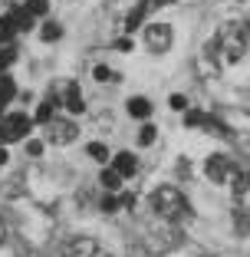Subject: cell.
I'll return each mask as SVG.
<instances>
[{"instance_id": "1", "label": "cell", "mask_w": 250, "mask_h": 257, "mask_svg": "<svg viewBox=\"0 0 250 257\" xmlns=\"http://www.w3.org/2000/svg\"><path fill=\"white\" fill-rule=\"evenodd\" d=\"M247 27H243L240 20H227V23H220V30L214 33L211 40V53L214 60H217V66H234V63L243 60V53H247Z\"/></svg>"}, {"instance_id": "2", "label": "cell", "mask_w": 250, "mask_h": 257, "mask_svg": "<svg viewBox=\"0 0 250 257\" xmlns=\"http://www.w3.org/2000/svg\"><path fill=\"white\" fill-rule=\"evenodd\" d=\"M148 204H152V211L158 214L161 221H184L191 214L188 198L178 188H171V185H158V188L152 191V198H148Z\"/></svg>"}, {"instance_id": "3", "label": "cell", "mask_w": 250, "mask_h": 257, "mask_svg": "<svg viewBox=\"0 0 250 257\" xmlns=\"http://www.w3.org/2000/svg\"><path fill=\"white\" fill-rule=\"evenodd\" d=\"M53 102L56 106H63L66 112H73V115H79L86 109V102H83V96H79V86L73 83V79H63V83H53Z\"/></svg>"}, {"instance_id": "4", "label": "cell", "mask_w": 250, "mask_h": 257, "mask_svg": "<svg viewBox=\"0 0 250 257\" xmlns=\"http://www.w3.org/2000/svg\"><path fill=\"white\" fill-rule=\"evenodd\" d=\"M76 136H79V125L73 119H53L50 125H46V139H50L53 145H69Z\"/></svg>"}, {"instance_id": "5", "label": "cell", "mask_w": 250, "mask_h": 257, "mask_svg": "<svg viewBox=\"0 0 250 257\" xmlns=\"http://www.w3.org/2000/svg\"><path fill=\"white\" fill-rule=\"evenodd\" d=\"M171 27L168 23H152L148 30H145V46L152 50V53H165L168 46H171Z\"/></svg>"}, {"instance_id": "6", "label": "cell", "mask_w": 250, "mask_h": 257, "mask_svg": "<svg viewBox=\"0 0 250 257\" xmlns=\"http://www.w3.org/2000/svg\"><path fill=\"white\" fill-rule=\"evenodd\" d=\"M63 257H102V247L92 237H73L63 247Z\"/></svg>"}, {"instance_id": "7", "label": "cell", "mask_w": 250, "mask_h": 257, "mask_svg": "<svg viewBox=\"0 0 250 257\" xmlns=\"http://www.w3.org/2000/svg\"><path fill=\"white\" fill-rule=\"evenodd\" d=\"M30 125H33V122L27 119L23 112L7 115V119H4V132H7V142H20V139H27V136H30Z\"/></svg>"}, {"instance_id": "8", "label": "cell", "mask_w": 250, "mask_h": 257, "mask_svg": "<svg viewBox=\"0 0 250 257\" xmlns=\"http://www.w3.org/2000/svg\"><path fill=\"white\" fill-rule=\"evenodd\" d=\"M204 172H207V178H211L214 185H227V178H230V172H234V165H230L224 155H211V159L204 162Z\"/></svg>"}, {"instance_id": "9", "label": "cell", "mask_w": 250, "mask_h": 257, "mask_svg": "<svg viewBox=\"0 0 250 257\" xmlns=\"http://www.w3.org/2000/svg\"><path fill=\"white\" fill-rule=\"evenodd\" d=\"M112 168L122 175V178H129V175H135L138 162H135V155H132V152H119V155L112 159Z\"/></svg>"}, {"instance_id": "10", "label": "cell", "mask_w": 250, "mask_h": 257, "mask_svg": "<svg viewBox=\"0 0 250 257\" xmlns=\"http://www.w3.org/2000/svg\"><path fill=\"white\" fill-rule=\"evenodd\" d=\"M227 188L234 191V198H240L243 191L250 188V172H240V168H234V172H230V178H227Z\"/></svg>"}, {"instance_id": "11", "label": "cell", "mask_w": 250, "mask_h": 257, "mask_svg": "<svg viewBox=\"0 0 250 257\" xmlns=\"http://www.w3.org/2000/svg\"><path fill=\"white\" fill-rule=\"evenodd\" d=\"M145 14H148V0H142L135 10H132L129 17H125V33H135L138 27H142V20H145Z\"/></svg>"}, {"instance_id": "12", "label": "cell", "mask_w": 250, "mask_h": 257, "mask_svg": "<svg viewBox=\"0 0 250 257\" xmlns=\"http://www.w3.org/2000/svg\"><path fill=\"white\" fill-rule=\"evenodd\" d=\"M129 115L132 119H148V115H152V102H148L145 96L129 99Z\"/></svg>"}, {"instance_id": "13", "label": "cell", "mask_w": 250, "mask_h": 257, "mask_svg": "<svg viewBox=\"0 0 250 257\" xmlns=\"http://www.w3.org/2000/svg\"><path fill=\"white\" fill-rule=\"evenodd\" d=\"M17 33H20V30H17L14 17H10V14H4V17H0V43H10V40H14Z\"/></svg>"}, {"instance_id": "14", "label": "cell", "mask_w": 250, "mask_h": 257, "mask_svg": "<svg viewBox=\"0 0 250 257\" xmlns=\"http://www.w3.org/2000/svg\"><path fill=\"white\" fill-rule=\"evenodd\" d=\"M14 96H17V83L10 79V76H0V106L14 102Z\"/></svg>"}, {"instance_id": "15", "label": "cell", "mask_w": 250, "mask_h": 257, "mask_svg": "<svg viewBox=\"0 0 250 257\" xmlns=\"http://www.w3.org/2000/svg\"><path fill=\"white\" fill-rule=\"evenodd\" d=\"M211 115H204V112H194V109H191L188 115H184V125H191V128H211Z\"/></svg>"}, {"instance_id": "16", "label": "cell", "mask_w": 250, "mask_h": 257, "mask_svg": "<svg viewBox=\"0 0 250 257\" xmlns=\"http://www.w3.org/2000/svg\"><path fill=\"white\" fill-rule=\"evenodd\" d=\"M10 17H14L17 30H30V27H33V17L27 14V7H17V10H10Z\"/></svg>"}, {"instance_id": "17", "label": "cell", "mask_w": 250, "mask_h": 257, "mask_svg": "<svg viewBox=\"0 0 250 257\" xmlns=\"http://www.w3.org/2000/svg\"><path fill=\"white\" fill-rule=\"evenodd\" d=\"M99 182L106 185L109 191H115V188H119V185H122V175L115 172V168H102V175H99Z\"/></svg>"}, {"instance_id": "18", "label": "cell", "mask_w": 250, "mask_h": 257, "mask_svg": "<svg viewBox=\"0 0 250 257\" xmlns=\"http://www.w3.org/2000/svg\"><path fill=\"white\" fill-rule=\"evenodd\" d=\"M23 7H27V14H30L33 20H37V17H46V10H50V4H46V0H27Z\"/></svg>"}, {"instance_id": "19", "label": "cell", "mask_w": 250, "mask_h": 257, "mask_svg": "<svg viewBox=\"0 0 250 257\" xmlns=\"http://www.w3.org/2000/svg\"><path fill=\"white\" fill-rule=\"evenodd\" d=\"M86 152H89V159L102 162V165H106V162H109V149H106V145H102V142H89V149H86Z\"/></svg>"}, {"instance_id": "20", "label": "cell", "mask_w": 250, "mask_h": 257, "mask_svg": "<svg viewBox=\"0 0 250 257\" xmlns=\"http://www.w3.org/2000/svg\"><path fill=\"white\" fill-rule=\"evenodd\" d=\"M53 119H56V115H53V99H50V102H43V106L37 109V122H40V125H50Z\"/></svg>"}, {"instance_id": "21", "label": "cell", "mask_w": 250, "mask_h": 257, "mask_svg": "<svg viewBox=\"0 0 250 257\" xmlns=\"http://www.w3.org/2000/svg\"><path fill=\"white\" fill-rule=\"evenodd\" d=\"M63 37V30H60V23H53V20H46L43 23V40L46 43H53V40H60Z\"/></svg>"}, {"instance_id": "22", "label": "cell", "mask_w": 250, "mask_h": 257, "mask_svg": "<svg viewBox=\"0 0 250 257\" xmlns=\"http://www.w3.org/2000/svg\"><path fill=\"white\" fill-rule=\"evenodd\" d=\"M138 142H142V145H152V142H155V125H142V132H138Z\"/></svg>"}, {"instance_id": "23", "label": "cell", "mask_w": 250, "mask_h": 257, "mask_svg": "<svg viewBox=\"0 0 250 257\" xmlns=\"http://www.w3.org/2000/svg\"><path fill=\"white\" fill-rule=\"evenodd\" d=\"M92 76H96L99 83H106V79H115V73H112L109 66H96V69H92Z\"/></svg>"}, {"instance_id": "24", "label": "cell", "mask_w": 250, "mask_h": 257, "mask_svg": "<svg viewBox=\"0 0 250 257\" xmlns=\"http://www.w3.org/2000/svg\"><path fill=\"white\" fill-rule=\"evenodd\" d=\"M115 208H122V201H119V198H115V195H106V198H102V211H115Z\"/></svg>"}, {"instance_id": "25", "label": "cell", "mask_w": 250, "mask_h": 257, "mask_svg": "<svg viewBox=\"0 0 250 257\" xmlns=\"http://www.w3.org/2000/svg\"><path fill=\"white\" fill-rule=\"evenodd\" d=\"M10 63H14V50H4V46H0V76H4V69H7Z\"/></svg>"}, {"instance_id": "26", "label": "cell", "mask_w": 250, "mask_h": 257, "mask_svg": "<svg viewBox=\"0 0 250 257\" xmlns=\"http://www.w3.org/2000/svg\"><path fill=\"white\" fill-rule=\"evenodd\" d=\"M27 155H33V159H37V155H43V142H37V139H33V142L27 145Z\"/></svg>"}, {"instance_id": "27", "label": "cell", "mask_w": 250, "mask_h": 257, "mask_svg": "<svg viewBox=\"0 0 250 257\" xmlns=\"http://www.w3.org/2000/svg\"><path fill=\"white\" fill-rule=\"evenodd\" d=\"M184 106H188V99H184L181 92H174L171 96V109H184Z\"/></svg>"}, {"instance_id": "28", "label": "cell", "mask_w": 250, "mask_h": 257, "mask_svg": "<svg viewBox=\"0 0 250 257\" xmlns=\"http://www.w3.org/2000/svg\"><path fill=\"white\" fill-rule=\"evenodd\" d=\"M115 50H122V53H125V50H132V40H125V37L115 40Z\"/></svg>"}, {"instance_id": "29", "label": "cell", "mask_w": 250, "mask_h": 257, "mask_svg": "<svg viewBox=\"0 0 250 257\" xmlns=\"http://www.w3.org/2000/svg\"><path fill=\"white\" fill-rule=\"evenodd\" d=\"M119 201H122V204H125V208H132V204H135V195H122V198H119Z\"/></svg>"}, {"instance_id": "30", "label": "cell", "mask_w": 250, "mask_h": 257, "mask_svg": "<svg viewBox=\"0 0 250 257\" xmlns=\"http://www.w3.org/2000/svg\"><path fill=\"white\" fill-rule=\"evenodd\" d=\"M7 241V227H4V221H0V244Z\"/></svg>"}, {"instance_id": "31", "label": "cell", "mask_w": 250, "mask_h": 257, "mask_svg": "<svg viewBox=\"0 0 250 257\" xmlns=\"http://www.w3.org/2000/svg\"><path fill=\"white\" fill-rule=\"evenodd\" d=\"M0 145H7V132H4V122H0Z\"/></svg>"}, {"instance_id": "32", "label": "cell", "mask_w": 250, "mask_h": 257, "mask_svg": "<svg viewBox=\"0 0 250 257\" xmlns=\"http://www.w3.org/2000/svg\"><path fill=\"white\" fill-rule=\"evenodd\" d=\"M0 165H7V152H4V145H0Z\"/></svg>"}, {"instance_id": "33", "label": "cell", "mask_w": 250, "mask_h": 257, "mask_svg": "<svg viewBox=\"0 0 250 257\" xmlns=\"http://www.w3.org/2000/svg\"><path fill=\"white\" fill-rule=\"evenodd\" d=\"M155 4H171V0H155Z\"/></svg>"}, {"instance_id": "34", "label": "cell", "mask_w": 250, "mask_h": 257, "mask_svg": "<svg viewBox=\"0 0 250 257\" xmlns=\"http://www.w3.org/2000/svg\"><path fill=\"white\" fill-rule=\"evenodd\" d=\"M247 33H250V20H247Z\"/></svg>"}, {"instance_id": "35", "label": "cell", "mask_w": 250, "mask_h": 257, "mask_svg": "<svg viewBox=\"0 0 250 257\" xmlns=\"http://www.w3.org/2000/svg\"><path fill=\"white\" fill-rule=\"evenodd\" d=\"M204 257H211V254H204Z\"/></svg>"}]
</instances>
